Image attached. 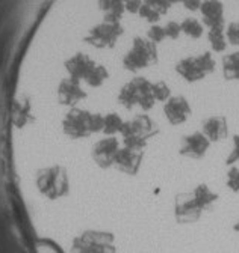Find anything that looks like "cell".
<instances>
[{
  "label": "cell",
  "instance_id": "6da1fadb",
  "mask_svg": "<svg viewBox=\"0 0 239 253\" xmlns=\"http://www.w3.org/2000/svg\"><path fill=\"white\" fill-rule=\"evenodd\" d=\"M218 201V195L206 185L198 184L194 190L176 196L174 201V215L179 223H195L200 220L201 214L211 210Z\"/></svg>",
  "mask_w": 239,
  "mask_h": 253
},
{
  "label": "cell",
  "instance_id": "7a4b0ae2",
  "mask_svg": "<svg viewBox=\"0 0 239 253\" xmlns=\"http://www.w3.org/2000/svg\"><path fill=\"white\" fill-rule=\"evenodd\" d=\"M35 187L49 201L62 199L70 193V176L65 166L55 163L40 168L35 172Z\"/></svg>",
  "mask_w": 239,
  "mask_h": 253
},
{
  "label": "cell",
  "instance_id": "3957f363",
  "mask_svg": "<svg viewBox=\"0 0 239 253\" xmlns=\"http://www.w3.org/2000/svg\"><path fill=\"white\" fill-rule=\"evenodd\" d=\"M117 101L124 109L139 107L144 112L152 110L156 104L152 95V83L147 77L135 74L118 89Z\"/></svg>",
  "mask_w": 239,
  "mask_h": 253
},
{
  "label": "cell",
  "instance_id": "277c9868",
  "mask_svg": "<svg viewBox=\"0 0 239 253\" xmlns=\"http://www.w3.org/2000/svg\"><path fill=\"white\" fill-rule=\"evenodd\" d=\"M159 133V125L145 113L136 115L130 121H124L121 128V139L124 146L133 149H144L148 143V139L155 137Z\"/></svg>",
  "mask_w": 239,
  "mask_h": 253
},
{
  "label": "cell",
  "instance_id": "5b68a950",
  "mask_svg": "<svg viewBox=\"0 0 239 253\" xmlns=\"http://www.w3.org/2000/svg\"><path fill=\"white\" fill-rule=\"evenodd\" d=\"M71 253H115L114 235L106 231L88 229L74 237Z\"/></svg>",
  "mask_w": 239,
  "mask_h": 253
},
{
  "label": "cell",
  "instance_id": "8992f818",
  "mask_svg": "<svg viewBox=\"0 0 239 253\" xmlns=\"http://www.w3.org/2000/svg\"><path fill=\"white\" fill-rule=\"evenodd\" d=\"M118 149L120 142L115 136H103L91 146V160L100 169H111Z\"/></svg>",
  "mask_w": 239,
  "mask_h": 253
},
{
  "label": "cell",
  "instance_id": "52a82bcc",
  "mask_svg": "<svg viewBox=\"0 0 239 253\" xmlns=\"http://www.w3.org/2000/svg\"><path fill=\"white\" fill-rule=\"evenodd\" d=\"M142 160H144V149H133V148L123 146L118 149L114 158L112 168H115L124 175H136L141 169Z\"/></svg>",
  "mask_w": 239,
  "mask_h": 253
},
{
  "label": "cell",
  "instance_id": "ba28073f",
  "mask_svg": "<svg viewBox=\"0 0 239 253\" xmlns=\"http://www.w3.org/2000/svg\"><path fill=\"white\" fill-rule=\"evenodd\" d=\"M164 113L171 125H180L188 121L192 109L183 95H174V97L171 95L164 104Z\"/></svg>",
  "mask_w": 239,
  "mask_h": 253
},
{
  "label": "cell",
  "instance_id": "9c48e42d",
  "mask_svg": "<svg viewBox=\"0 0 239 253\" xmlns=\"http://www.w3.org/2000/svg\"><path fill=\"white\" fill-rule=\"evenodd\" d=\"M209 146H211V140H209L201 131H195L182 139L179 152L183 157L200 160V158H203L207 154Z\"/></svg>",
  "mask_w": 239,
  "mask_h": 253
},
{
  "label": "cell",
  "instance_id": "30bf717a",
  "mask_svg": "<svg viewBox=\"0 0 239 253\" xmlns=\"http://www.w3.org/2000/svg\"><path fill=\"white\" fill-rule=\"evenodd\" d=\"M203 134L212 142H221L227 137L229 134V125L227 119L223 115H214L211 118L204 119L203 122Z\"/></svg>",
  "mask_w": 239,
  "mask_h": 253
},
{
  "label": "cell",
  "instance_id": "8fae6325",
  "mask_svg": "<svg viewBox=\"0 0 239 253\" xmlns=\"http://www.w3.org/2000/svg\"><path fill=\"white\" fill-rule=\"evenodd\" d=\"M226 51L218 53V54H221L223 77L227 82H239V50H235L230 53H226Z\"/></svg>",
  "mask_w": 239,
  "mask_h": 253
},
{
  "label": "cell",
  "instance_id": "7c38bea8",
  "mask_svg": "<svg viewBox=\"0 0 239 253\" xmlns=\"http://www.w3.org/2000/svg\"><path fill=\"white\" fill-rule=\"evenodd\" d=\"M124 125V119L115 112H109L103 115V128L99 134L103 136H117L121 133V128Z\"/></svg>",
  "mask_w": 239,
  "mask_h": 253
},
{
  "label": "cell",
  "instance_id": "4fadbf2b",
  "mask_svg": "<svg viewBox=\"0 0 239 253\" xmlns=\"http://www.w3.org/2000/svg\"><path fill=\"white\" fill-rule=\"evenodd\" d=\"M152 95L155 101H161L165 103L170 97H171V87L165 80H158V82H152Z\"/></svg>",
  "mask_w": 239,
  "mask_h": 253
},
{
  "label": "cell",
  "instance_id": "5bb4252c",
  "mask_svg": "<svg viewBox=\"0 0 239 253\" xmlns=\"http://www.w3.org/2000/svg\"><path fill=\"white\" fill-rule=\"evenodd\" d=\"M227 187L235 193H239V168L232 166L227 172Z\"/></svg>",
  "mask_w": 239,
  "mask_h": 253
},
{
  "label": "cell",
  "instance_id": "9a60e30c",
  "mask_svg": "<svg viewBox=\"0 0 239 253\" xmlns=\"http://www.w3.org/2000/svg\"><path fill=\"white\" fill-rule=\"evenodd\" d=\"M239 162V134H235L233 136V148L227 157V160H226V165L227 166H233L235 163Z\"/></svg>",
  "mask_w": 239,
  "mask_h": 253
},
{
  "label": "cell",
  "instance_id": "2e32d148",
  "mask_svg": "<svg viewBox=\"0 0 239 253\" xmlns=\"http://www.w3.org/2000/svg\"><path fill=\"white\" fill-rule=\"evenodd\" d=\"M233 229L236 231V232H239V220L236 221V223H235V226H233Z\"/></svg>",
  "mask_w": 239,
  "mask_h": 253
}]
</instances>
